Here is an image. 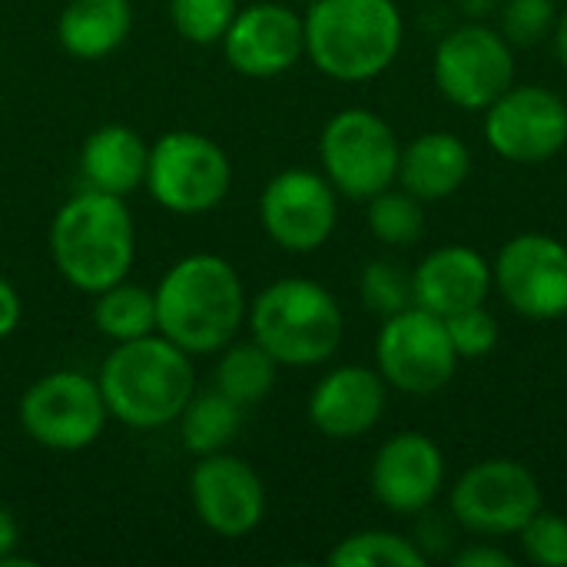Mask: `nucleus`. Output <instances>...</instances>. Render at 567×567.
Here are the masks:
<instances>
[{
  "label": "nucleus",
  "instance_id": "ddd939ff",
  "mask_svg": "<svg viewBox=\"0 0 567 567\" xmlns=\"http://www.w3.org/2000/svg\"><path fill=\"white\" fill-rule=\"evenodd\" d=\"M485 140L508 163H545L567 143V103L545 86H508L485 110Z\"/></svg>",
  "mask_w": 567,
  "mask_h": 567
},
{
  "label": "nucleus",
  "instance_id": "39448f33",
  "mask_svg": "<svg viewBox=\"0 0 567 567\" xmlns=\"http://www.w3.org/2000/svg\"><path fill=\"white\" fill-rule=\"evenodd\" d=\"M252 339L279 362L292 369H309L329 362L346 336V316L339 299L302 276L269 282L249 302Z\"/></svg>",
  "mask_w": 567,
  "mask_h": 567
},
{
  "label": "nucleus",
  "instance_id": "6e6552de",
  "mask_svg": "<svg viewBox=\"0 0 567 567\" xmlns=\"http://www.w3.org/2000/svg\"><path fill=\"white\" fill-rule=\"evenodd\" d=\"M17 419L30 442L50 452H83L100 442L110 409L96 379L73 369H56L27 385Z\"/></svg>",
  "mask_w": 567,
  "mask_h": 567
},
{
  "label": "nucleus",
  "instance_id": "f03ea898",
  "mask_svg": "<svg viewBox=\"0 0 567 567\" xmlns=\"http://www.w3.org/2000/svg\"><path fill=\"white\" fill-rule=\"evenodd\" d=\"M50 259L80 292H103L123 282L136 259L133 213L123 196L83 189L50 223Z\"/></svg>",
  "mask_w": 567,
  "mask_h": 567
},
{
  "label": "nucleus",
  "instance_id": "1a4fd4ad",
  "mask_svg": "<svg viewBox=\"0 0 567 567\" xmlns=\"http://www.w3.org/2000/svg\"><path fill=\"white\" fill-rule=\"evenodd\" d=\"M458 362L462 359L442 316L409 306L382 319L375 339V369L385 385L405 395H435L452 382Z\"/></svg>",
  "mask_w": 567,
  "mask_h": 567
},
{
  "label": "nucleus",
  "instance_id": "aec40b11",
  "mask_svg": "<svg viewBox=\"0 0 567 567\" xmlns=\"http://www.w3.org/2000/svg\"><path fill=\"white\" fill-rule=\"evenodd\" d=\"M472 173V153L462 136L449 130H432L415 136L399 156V183L422 203H439L455 196Z\"/></svg>",
  "mask_w": 567,
  "mask_h": 567
},
{
  "label": "nucleus",
  "instance_id": "f8f14e48",
  "mask_svg": "<svg viewBox=\"0 0 567 567\" xmlns=\"http://www.w3.org/2000/svg\"><path fill=\"white\" fill-rule=\"evenodd\" d=\"M339 219V193L326 173L289 166L276 173L259 196V223L266 236L286 252L322 249Z\"/></svg>",
  "mask_w": 567,
  "mask_h": 567
},
{
  "label": "nucleus",
  "instance_id": "b1692460",
  "mask_svg": "<svg viewBox=\"0 0 567 567\" xmlns=\"http://www.w3.org/2000/svg\"><path fill=\"white\" fill-rule=\"evenodd\" d=\"M276 375H279V362L256 339L249 342L233 339L219 355L216 389L233 402H239L243 409H249L276 389Z\"/></svg>",
  "mask_w": 567,
  "mask_h": 567
},
{
  "label": "nucleus",
  "instance_id": "0eeeda50",
  "mask_svg": "<svg viewBox=\"0 0 567 567\" xmlns=\"http://www.w3.org/2000/svg\"><path fill=\"white\" fill-rule=\"evenodd\" d=\"M143 186L163 209L176 216H199L226 199L233 186V163L213 136L173 130L150 146Z\"/></svg>",
  "mask_w": 567,
  "mask_h": 567
},
{
  "label": "nucleus",
  "instance_id": "a878e982",
  "mask_svg": "<svg viewBox=\"0 0 567 567\" xmlns=\"http://www.w3.org/2000/svg\"><path fill=\"white\" fill-rule=\"evenodd\" d=\"M332 567H425L429 555L419 548V542L395 535V532H355L342 538L332 555Z\"/></svg>",
  "mask_w": 567,
  "mask_h": 567
},
{
  "label": "nucleus",
  "instance_id": "f3484780",
  "mask_svg": "<svg viewBox=\"0 0 567 567\" xmlns=\"http://www.w3.org/2000/svg\"><path fill=\"white\" fill-rule=\"evenodd\" d=\"M369 485L392 515H422L445 485V455L425 432H399L375 452Z\"/></svg>",
  "mask_w": 567,
  "mask_h": 567
},
{
  "label": "nucleus",
  "instance_id": "2eb2a0df",
  "mask_svg": "<svg viewBox=\"0 0 567 567\" xmlns=\"http://www.w3.org/2000/svg\"><path fill=\"white\" fill-rule=\"evenodd\" d=\"M196 518L219 538H246L266 518V485L259 472L229 452L203 455L189 475Z\"/></svg>",
  "mask_w": 567,
  "mask_h": 567
},
{
  "label": "nucleus",
  "instance_id": "4c0bfd02",
  "mask_svg": "<svg viewBox=\"0 0 567 567\" xmlns=\"http://www.w3.org/2000/svg\"><path fill=\"white\" fill-rule=\"evenodd\" d=\"M299 3H306V7H309V3H319V0H299Z\"/></svg>",
  "mask_w": 567,
  "mask_h": 567
},
{
  "label": "nucleus",
  "instance_id": "c756f323",
  "mask_svg": "<svg viewBox=\"0 0 567 567\" xmlns=\"http://www.w3.org/2000/svg\"><path fill=\"white\" fill-rule=\"evenodd\" d=\"M498 17H502V33L512 47H535L555 30L558 3L555 0H502Z\"/></svg>",
  "mask_w": 567,
  "mask_h": 567
},
{
  "label": "nucleus",
  "instance_id": "7c9ffc66",
  "mask_svg": "<svg viewBox=\"0 0 567 567\" xmlns=\"http://www.w3.org/2000/svg\"><path fill=\"white\" fill-rule=\"evenodd\" d=\"M525 558L538 567H567V518L555 512H535L518 532Z\"/></svg>",
  "mask_w": 567,
  "mask_h": 567
},
{
  "label": "nucleus",
  "instance_id": "5701e85b",
  "mask_svg": "<svg viewBox=\"0 0 567 567\" xmlns=\"http://www.w3.org/2000/svg\"><path fill=\"white\" fill-rule=\"evenodd\" d=\"M179 442L186 452H193L196 458L213 455V452H226V445L239 435L243 425V405L233 402L229 395H223L219 389L203 392L186 402V409L179 412Z\"/></svg>",
  "mask_w": 567,
  "mask_h": 567
},
{
  "label": "nucleus",
  "instance_id": "423d86ee",
  "mask_svg": "<svg viewBox=\"0 0 567 567\" xmlns=\"http://www.w3.org/2000/svg\"><path fill=\"white\" fill-rule=\"evenodd\" d=\"M399 136L395 130L365 106L339 110L319 136V159L326 179L339 196L369 203L399 179Z\"/></svg>",
  "mask_w": 567,
  "mask_h": 567
},
{
  "label": "nucleus",
  "instance_id": "6ab92c4d",
  "mask_svg": "<svg viewBox=\"0 0 567 567\" xmlns=\"http://www.w3.org/2000/svg\"><path fill=\"white\" fill-rule=\"evenodd\" d=\"M492 286H495L492 262L472 246H442L429 252L412 272L415 306L442 319L472 306H485Z\"/></svg>",
  "mask_w": 567,
  "mask_h": 567
},
{
  "label": "nucleus",
  "instance_id": "9b49d317",
  "mask_svg": "<svg viewBox=\"0 0 567 567\" xmlns=\"http://www.w3.org/2000/svg\"><path fill=\"white\" fill-rule=\"evenodd\" d=\"M439 93L458 110H488L515 86V47L502 30L465 23L442 37L432 63Z\"/></svg>",
  "mask_w": 567,
  "mask_h": 567
},
{
  "label": "nucleus",
  "instance_id": "9d476101",
  "mask_svg": "<svg viewBox=\"0 0 567 567\" xmlns=\"http://www.w3.org/2000/svg\"><path fill=\"white\" fill-rule=\"evenodd\" d=\"M452 518L485 538L518 535L542 512L538 478L515 458H488L472 465L449 495Z\"/></svg>",
  "mask_w": 567,
  "mask_h": 567
},
{
  "label": "nucleus",
  "instance_id": "2f4dec72",
  "mask_svg": "<svg viewBox=\"0 0 567 567\" xmlns=\"http://www.w3.org/2000/svg\"><path fill=\"white\" fill-rule=\"evenodd\" d=\"M458 359H485L498 346V322L485 306L462 309L445 319Z\"/></svg>",
  "mask_w": 567,
  "mask_h": 567
},
{
  "label": "nucleus",
  "instance_id": "c85d7f7f",
  "mask_svg": "<svg viewBox=\"0 0 567 567\" xmlns=\"http://www.w3.org/2000/svg\"><path fill=\"white\" fill-rule=\"evenodd\" d=\"M239 13V0H169V20L176 33L196 47L219 43Z\"/></svg>",
  "mask_w": 567,
  "mask_h": 567
},
{
  "label": "nucleus",
  "instance_id": "f704fd0d",
  "mask_svg": "<svg viewBox=\"0 0 567 567\" xmlns=\"http://www.w3.org/2000/svg\"><path fill=\"white\" fill-rule=\"evenodd\" d=\"M17 542H20V532H17L13 515L7 508H0V567L17 551Z\"/></svg>",
  "mask_w": 567,
  "mask_h": 567
},
{
  "label": "nucleus",
  "instance_id": "a211bd4d",
  "mask_svg": "<svg viewBox=\"0 0 567 567\" xmlns=\"http://www.w3.org/2000/svg\"><path fill=\"white\" fill-rule=\"evenodd\" d=\"M385 379L379 369L339 365L319 379L309 395V422L332 442H352L372 432L385 412Z\"/></svg>",
  "mask_w": 567,
  "mask_h": 567
},
{
  "label": "nucleus",
  "instance_id": "cd10ccee",
  "mask_svg": "<svg viewBox=\"0 0 567 567\" xmlns=\"http://www.w3.org/2000/svg\"><path fill=\"white\" fill-rule=\"evenodd\" d=\"M359 296H362L369 312L389 319V316L415 306L412 272L402 262H395V259H375L359 276Z\"/></svg>",
  "mask_w": 567,
  "mask_h": 567
},
{
  "label": "nucleus",
  "instance_id": "c9c22d12",
  "mask_svg": "<svg viewBox=\"0 0 567 567\" xmlns=\"http://www.w3.org/2000/svg\"><path fill=\"white\" fill-rule=\"evenodd\" d=\"M455 7H458L462 13L482 20V17H488V13H495V10L502 7V0H455Z\"/></svg>",
  "mask_w": 567,
  "mask_h": 567
},
{
  "label": "nucleus",
  "instance_id": "e433bc0d",
  "mask_svg": "<svg viewBox=\"0 0 567 567\" xmlns=\"http://www.w3.org/2000/svg\"><path fill=\"white\" fill-rule=\"evenodd\" d=\"M555 56L567 70V10L555 20Z\"/></svg>",
  "mask_w": 567,
  "mask_h": 567
},
{
  "label": "nucleus",
  "instance_id": "bb28decb",
  "mask_svg": "<svg viewBox=\"0 0 567 567\" xmlns=\"http://www.w3.org/2000/svg\"><path fill=\"white\" fill-rule=\"evenodd\" d=\"M369 229L382 246H412L425 229L422 199L405 189H382L369 199Z\"/></svg>",
  "mask_w": 567,
  "mask_h": 567
},
{
  "label": "nucleus",
  "instance_id": "72a5a7b5",
  "mask_svg": "<svg viewBox=\"0 0 567 567\" xmlns=\"http://www.w3.org/2000/svg\"><path fill=\"white\" fill-rule=\"evenodd\" d=\"M455 565L458 567H512V555H505L502 548H492V545H475V548H465L455 555Z\"/></svg>",
  "mask_w": 567,
  "mask_h": 567
},
{
  "label": "nucleus",
  "instance_id": "dca6fc26",
  "mask_svg": "<svg viewBox=\"0 0 567 567\" xmlns=\"http://www.w3.org/2000/svg\"><path fill=\"white\" fill-rule=\"evenodd\" d=\"M219 43L236 73L272 80L292 70L306 53V23L286 3H249L233 17Z\"/></svg>",
  "mask_w": 567,
  "mask_h": 567
},
{
  "label": "nucleus",
  "instance_id": "393cba45",
  "mask_svg": "<svg viewBox=\"0 0 567 567\" xmlns=\"http://www.w3.org/2000/svg\"><path fill=\"white\" fill-rule=\"evenodd\" d=\"M93 326L100 336L113 342H130L156 332V299L143 286H130L126 279L93 296Z\"/></svg>",
  "mask_w": 567,
  "mask_h": 567
},
{
  "label": "nucleus",
  "instance_id": "4be33fe9",
  "mask_svg": "<svg viewBox=\"0 0 567 567\" xmlns=\"http://www.w3.org/2000/svg\"><path fill=\"white\" fill-rule=\"evenodd\" d=\"M130 30V0H70L56 20V40L76 60H103L116 53L126 43Z\"/></svg>",
  "mask_w": 567,
  "mask_h": 567
},
{
  "label": "nucleus",
  "instance_id": "473e14b6",
  "mask_svg": "<svg viewBox=\"0 0 567 567\" xmlns=\"http://www.w3.org/2000/svg\"><path fill=\"white\" fill-rule=\"evenodd\" d=\"M20 316H23L20 296H17V289L10 286V279H7V276H0V339H7V336H13V332H17Z\"/></svg>",
  "mask_w": 567,
  "mask_h": 567
},
{
  "label": "nucleus",
  "instance_id": "f257e3e1",
  "mask_svg": "<svg viewBox=\"0 0 567 567\" xmlns=\"http://www.w3.org/2000/svg\"><path fill=\"white\" fill-rule=\"evenodd\" d=\"M153 299L156 332L189 355L223 352L249 312L236 266L213 252H193L173 262L153 289Z\"/></svg>",
  "mask_w": 567,
  "mask_h": 567
},
{
  "label": "nucleus",
  "instance_id": "412c9836",
  "mask_svg": "<svg viewBox=\"0 0 567 567\" xmlns=\"http://www.w3.org/2000/svg\"><path fill=\"white\" fill-rule=\"evenodd\" d=\"M146 159H150V146L136 130L123 123H106L86 136L80 150V173L86 179V189H100L126 199L133 189L143 186Z\"/></svg>",
  "mask_w": 567,
  "mask_h": 567
},
{
  "label": "nucleus",
  "instance_id": "20e7f679",
  "mask_svg": "<svg viewBox=\"0 0 567 567\" xmlns=\"http://www.w3.org/2000/svg\"><path fill=\"white\" fill-rule=\"evenodd\" d=\"M306 56L339 83H365L385 73L405 37L395 0H319L306 17Z\"/></svg>",
  "mask_w": 567,
  "mask_h": 567
},
{
  "label": "nucleus",
  "instance_id": "4468645a",
  "mask_svg": "<svg viewBox=\"0 0 567 567\" xmlns=\"http://www.w3.org/2000/svg\"><path fill=\"white\" fill-rule=\"evenodd\" d=\"M502 299L525 319L567 316V246L545 233H522L498 249L492 266Z\"/></svg>",
  "mask_w": 567,
  "mask_h": 567
},
{
  "label": "nucleus",
  "instance_id": "7ed1b4c3",
  "mask_svg": "<svg viewBox=\"0 0 567 567\" xmlns=\"http://www.w3.org/2000/svg\"><path fill=\"white\" fill-rule=\"evenodd\" d=\"M189 359V352L159 332L116 342L96 375L110 415L140 432L176 422L196 392V372Z\"/></svg>",
  "mask_w": 567,
  "mask_h": 567
}]
</instances>
